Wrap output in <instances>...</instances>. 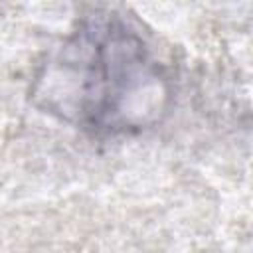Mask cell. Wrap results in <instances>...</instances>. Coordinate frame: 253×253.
<instances>
[{
    "label": "cell",
    "mask_w": 253,
    "mask_h": 253,
    "mask_svg": "<svg viewBox=\"0 0 253 253\" xmlns=\"http://www.w3.org/2000/svg\"><path fill=\"white\" fill-rule=\"evenodd\" d=\"M30 103L91 136L138 134L170 111V79L146 40L121 14L95 10L38 65Z\"/></svg>",
    "instance_id": "obj_1"
}]
</instances>
